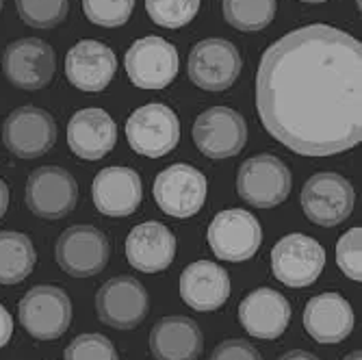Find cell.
Segmentation results:
<instances>
[{
	"instance_id": "22",
	"label": "cell",
	"mask_w": 362,
	"mask_h": 360,
	"mask_svg": "<svg viewBox=\"0 0 362 360\" xmlns=\"http://www.w3.org/2000/svg\"><path fill=\"white\" fill-rule=\"evenodd\" d=\"M304 328L317 343H341L354 330V308L341 293H319L304 308Z\"/></svg>"
},
{
	"instance_id": "6",
	"label": "cell",
	"mask_w": 362,
	"mask_h": 360,
	"mask_svg": "<svg viewBox=\"0 0 362 360\" xmlns=\"http://www.w3.org/2000/svg\"><path fill=\"white\" fill-rule=\"evenodd\" d=\"M126 74L139 89H165L174 83L180 61L174 44L158 35L141 37L126 50Z\"/></svg>"
},
{
	"instance_id": "9",
	"label": "cell",
	"mask_w": 362,
	"mask_h": 360,
	"mask_svg": "<svg viewBox=\"0 0 362 360\" xmlns=\"http://www.w3.org/2000/svg\"><path fill=\"white\" fill-rule=\"evenodd\" d=\"M241 54L235 44L219 37H209L195 44L189 54V79L204 91H226L241 74Z\"/></svg>"
},
{
	"instance_id": "31",
	"label": "cell",
	"mask_w": 362,
	"mask_h": 360,
	"mask_svg": "<svg viewBox=\"0 0 362 360\" xmlns=\"http://www.w3.org/2000/svg\"><path fill=\"white\" fill-rule=\"evenodd\" d=\"M337 265L343 274L360 282L362 280V228H351L337 243Z\"/></svg>"
},
{
	"instance_id": "25",
	"label": "cell",
	"mask_w": 362,
	"mask_h": 360,
	"mask_svg": "<svg viewBox=\"0 0 362 360\" xmlns=\"http://www.w3.org/2000/svg\"><path fill=\"white\" fill-rule=\"evenodd\" d=\"M33 241L16 231L0 233V284H18L35 267Z\"/></svg>"
},
{
	"instance_id": "1",
	"label": "cell",
	"mask_w": 362,
	"mask_h": 360,
	"mask_svg": "<svg viewBox=\"0 0 362 360\" xmlns=\"http://www.w3.org/2000/svg\"><path fill=\"white\" fill-rule=\"evenodd\" d=\"M256 109L295 154L351 150L362 141V44L330 24L286 33L260 59Z\"/></svg>"
},
{
	"instance_id": "34",
	"label": "cell",
	"mask_w": 362,
	"mask_h": 360,
	"mask_svg": "<svg viewBox=\"0 0 362 360\" xmlns=\"http://www.w3.org/2000/svg\"><path fill=\"white\" fill-rule=\"evenodd\" d=\"M278 360H319V358L315 354L306 352V349H291V352L282 354Z\"/></svg>"
},
{
	"instance_id": "4",
	"label": "cell",
	"mask_w": 362,
	"mask_h": 360,
	"mask_svg": "<svg viewBox=\"0 0 362 360\" xmlns=\"http://www.w3.org/2000/svg\"><path fill=\"white\" fill-rule=\"evenodd\" d=\"M237 191L256 209L282 204L291 193V172L286 163L274 154H258L241 163L237 174Z\"/></svg>"
},
{
	"instance_id": "19",
	"label": "cell",
	"mask_w": 362,
	"mask_h": 360,
	"mask_svg": "<svg viewBox=\"0 0 362 360\" xmlns=\"http://www.w3.org/2000/svg\"><path fill=\"white\" fill-rule=\"evenodd\" d=\"M95 209L107 217L133 215L144 198V185L135 170L113 166L98 172L91 185Z\"/></svg>"
},
{
	"instance_id": "17",
	"label": "cell",
	"mask_w": 362,
	"mask_h": 360,
	"mask_svg": "<svg viewBox=\"0 0 362 360\" xmlns=\"http://www.w3.org/2000/svg\"><path fill=\"white\" fill-rule=\"evenodd\" d=\"M239 321L250 337L274 341L288 328L291 304L280 291L260 286L243 298L239 306Z\"/></svg>"
},
{
	"instance_id": "16",
	"label": "cell",
	"mask_w": 362,
	"mask_h": 360,
	"mask_svg": "<svg viewBox=\"0 0 362 360\" xmlns=\"http://www.w3.org/2000/svg\"><path fill=\"white\" fill-rule=\"evenodd\" d=\"M3 141L18 158H37L57 141L54 117L37 107H20L3 124Z\"/></svg>"
},
{
	"instance_id": "37",
	"label": "cell",
	"mask_w": 362,
	"mask_h": 360,
	"mask_svg": "<svg viewBox=\"0 0 362 360\" xmlns=\"http://www.w3.org/2000/svg\"><path fill=\"white\" fill-rule=\"evenodd\" d=\"M302 3H310V5H319V3H325V0H302Z\"/></svg>"
},
{
	"instance_id": "36",
	"label": "cell",
	"mask_w": 362,
	"mask_h": 360,
	"mask_svg": "<svg viewBox=\"0 0 362 360\" xmlns=\"http://www.w3.org/2000/svg\"><path fill=\"white\" fill-rule=\"evenodd\" d=\"M343 360H362V352L358 349V352H351V354H347Z\"/></svg>"
},
{
	"instance_id": "5",
	"label": "cell",
	"mask_w": 362,
	"mask_h": 360,
	"mask_svg": "<svg viewBox=\"0 0 362 360\" xmlns=\"http://www.w3.org/2000/svg\"><path fill=\"white\" fill-rule=\"evenodd\" d=\"M126 139L137 154L160 158L180 141L178 115L165 105H146L126 120Z\"/></svg>"
},
{
	"instance_id": "14",
	"label": "cell",
	"mask_w": 362,
	"mask_h": 360,
	"mask_svg": "<svg viewBox=\"0 0 362 360\" xmlns=\"http://www.w3.org/2000/svg\"><path fill=\"white\" fill-rule=\"evenodd\" d=\"M325 267V250L306 235H286L272 250L274 276L291 286H310Z\"/></svg>"
},
{
	"instance_id": "21",
	"label": "cell",
	"mask_w": 362,
	"mask_h": 360,
	"mask_svg": "<svg viewBox=\"0 0 362 360\" xmlns=\"http://www.w3.org/2000/svg\"><path fill=\"white\" fill-rule=\"evenodd\" d=\"M180 298L193 310H217L230 298V276L213 260H195L180 274Z\"/></svg>"
},
{
	"instance_id": "18",
	"label": "cell",
	"mask_w": 362,
	"mask_h": 360,
	"mask_svg": "<svg viewBox=\"0 0 362 360\" xmlns=\"http://www.w3.org/2000/svg\"><path fill=\"white\" fill-rule=\"evenodd\" d=\"M117 72V59L115 52L95 40H83L74 44L65 57V76L68 81L85 91L98 93L103 91Z\"/></svg>"
},
{
	"instance_id": "30",
	"label": "cell",
	"mask_w": 362,
	"mask_h": 360,
	"mask_svg": "<svg viewBox=\"0 0 362 360\" xmlns=\"http://www.w3.org/2000/svg\"><path fill=\"white\" fill-rule=\"evenodd\" d=\"M63 360H119L115 345L103 335H81L76 337L68 349H65Z\"/></svg>"
},
{
	"instance_id": "38",
	"label": "cell",
	"mask_w": 362,
	"mask_h": 360,
	"mask_svg": "<svg viewBox=\"0 0 362 360\" xmlns=\"http://www.w3.org/2000/svg\"><path fill=\"white\" fill-rule=\"evenodd\" d=\"M0 11H3V0H0Z\"/></svg>"
},
{
	"instance_id": "29",
	"label": "cell",
	"mask_w": 362,
	"mask_h": 360,
	"mask_svg": "<svg viewBox=\"0 0 362 360\" xmlns=\"http://www.w3.org/2000/svg\"><path fill=\"white\" fill-rule=\"evenodd\" d=\"M135 9V0H83V11L91 24L115 28L124 26Z\"/></svg>"
},
{
	"instance_id": "27",
	"label": "cell",
	"mask_w": 362,
	"mask_h": 360,
	"mask_svg": "<svg viewBox=\"0 0 362 360\" xmlns=\"http://www.w3.org/2000/svg\"><path fill=\"white\" fill-rule=\"evenodd\" d=\"M70 0H16L24 24L33 28H54L68 16Z\"/></svg>"
},
{
	"instance_id": "15",
	"label": "cell",
	"mask_w": 362,
	"mask_h": 360,
	"mask_svg": "<svg viewBox=\"0 0 362 360\" xmlns=\"http://www.w3.org/2000/svg\"><path fill=\"white\" fill-rule=\"evenodd\" d=\"M3 70L9 83L18 89H44L57 70L54 50L37 37H22L5 48Z\"/></svg>"
},
{
	"instance_id": "28",
	"label": "cell",
	"mask_w": 362,
	"mask_h": 360,
	"mask_svg": "<svg viewBox=\"0 0 362 360\" xmlns=\"http://www.w3.org/2000/svg\"><path fill=\"white\" fill-rule=\"evenodd\" d=\"M146 9L154 24L163 28H180L197 16L200 0H146Z\"/></svg>"
},
{
	"instance_id": "13",
	"label": "cell",
	"mask_w": 362,
	"mask_h": 360,
	"mask_svg": "<svg viewBox=\"0 0 362 360\" xmlns=\"http://www.w3.org/2000/svg\"><path fill=\"white\" fill-rule=\"evenodd\" d=\"M193 141L209 158L237 156L247 141V124L241 113L228 107H211L197 115Z\"/></svg>"
},
{
	"instance_id": "32",
	"label": "cell",
	"mask_w": 362,
	"mask_h": 360,
	"mask_svg": "<svg viewBox=\"0 0 362 360\" xmlns=\"http://www.w3.org/2000/svg\"><path fill=\"white\" fill-rule=\"evenodd\" d=\"M211 360H262L258 349L245 341V339H228V341H221L213 354H211Z\"/></svg>"
},
{
	"instance_id": "3",
	"label": "cell",
	"mask_w": 362,
	"mask_h": 360,
	"mask_svg": "<svg viewBox=\"0 0 362 360\" xmlns=\"http://www.w3.org/2000/svg\"><path fill=\"white\" fill-rule=\"evenodd\" d=\"M302 209L304 215L323 228H332L343 223L356 204L354 185L334 172H321L306 180L302 189Z\"/></svg>"
},
{
	"instance_id": "24",
	"label": "cell",
	"mask_w": 362,
	"mask_h": 360,
	"mask_svg": "<svg viewBox=\"0 0 362 360\" xmlns=\"http://www.w3.org/2000/svg\"><path fill=\"white\" fill-rule=\"evenodd\" d=\"M202 347L200 325L182 315L163 317L150 332V349L156 360H197Z\"/></svg>"
},
{
	"instance_id": "11",
	"label": "cell",
	"mask_w": 362,
	"mask_h": 360,
	"mask_svg": "<svg viewBox=\"0 0 362 360\" xmlns=\"http://www.w3.org/2000/svg\"><path fill=\"white\" fill-rule=\"evenodd\" d=\"M95 310L103 323L115 330H133L150 310L146 286L133 276H117L107 280L95 296Z\"/></svg>"
},
{
	"instance_id": "33",
	"label": "cell",
	"mask_w": 362,
	"mask_h": 360,
	"mask_svg": "<svg viewBox=\"0 0 362 360\" xmlns=\"http://www.w3.org/2000/svg\"><path fill=\"white\" fill-rule=\"evenodd\" d=\"M11 335H13V319L9 310L0 304V347H5L9 343Z\"/></svg>"
},
{
	"instance_id": "2",
	"label": "cell",
	"mask_w": 362,
	"mask_h": 360,
	"mask_svg": "<svg viewBox=\"0 0 362 360\" xmlns=\"http://www.w3.org/2000/svg\"><path fill=\"white\" fill-rule=\"evenodd\" d=\"M22 328L40 341H54L72 323V302L68 293L52 284L33 286L18 306Z\"/></svg>"
},
{
	"instance_id": "10",
	"label": "cell",
	"mask_w": 362,
	"mask_h": 360,
	"mask_svg": "<svg viewBox=\"0 0 362 360\" xmlns=\"http://www.w3.org/2000/svg\"><path fill=\"white\" fill-rule=\"evenodd\" d=\"M262 243L260 221L243 209H228L209 226V245L217 258L230 263L250 260Z\"/></svg>"
},
{
	"instance_id": "23",
	"label": "cell",
	"mask_w": 362,
	"mask_h": 360,
	"mask_svg": "<svg viewBox=\"0 0 362 360\" xmlns=\"http://www.w3.org/2000/svg\"><path fill=\"white\" fill-rule=\"evenodd\" d=\"M115 120L103 109L76 111L68 124V146L76 156L85 161H98L107 156L115 148Z\"/></svg>"
},
{
	"instance_id": "26",
	"label": "cell",
	"mask_w": 362,
	"mask_h": 360,
	"mask_svg": "<svg viewBox=\"0 0 362 360\" xmlns=\"http://www.w3.org/2000/svg\"><path fill=\"white\" fill-rule=\"evenodd\" d=\"M221 9L230 26L243 33H254L274 22L278 0H221Z\"/></svg>"
},
{
	"instance_id": "7",
	"label": "cell",
	"mask_w": 362,
	"mask_h": 360,
	"mask_svg": "<svg viewBox=\"0 0 362 360\" xmlns=\"http://www.w3.org/2000/svg\"><path fill=\"white\" fill-rule=\"evenodd\" d=\"M206 176L187 163H176L163 170L152 187L154 200L163 213L178 219L193 217L206 200Z\"/></svg>"
},
{
	"instance_id": "20",
	"label": "cell",
	"mask_w": 362,
	"mask_h": 360,
	"mask_svg": "<svg viewBox=\"0 0 362 360\" xmlns=\"http://www.w3.org/2000/svg\"><path fill=\"white\" fill-rule=\"evenodd\" d=\"M176 256V237L165 223L146 221L135 226L126 237V258L144 274H158L172 265Z\"/></svg>"
},
{
	"instance_id": "35",
	"label": "cell",
	"mask_w": 362,
	"mask_h": 360,
	"mask_svg": "<svg viewBox=\"0 0 362 360\" xmlns=\"http://www.w3.org/2000/svg\"><path fill=\"white\" fill-rule=\"evenodd\" d=\"M7 209H9V187L0 178V217L7 213Z\"/></svg>"
},
{
	"instance_id": "12",
	"label": "cell",
	"mask_w": 362,
	"mask_h": 360,
	"mask_svg": "<svg viewBox=\"0 0 362 360\" xmlns=\"http://www.w3.org/2000/svg\"><path fill=\"white\" fill-rule=\"evenodd\" d=\"M78 200V185L74 176L59 166L35 170L26 180V207L42 219L68 217Z\"/></svg>"
},
{
	"instance_id": "8",
	"label": "cell",
	"mask_w": 362,
	"mask_h": 360,
	"mask_svg": "<svg viewBox=\"0 0 362 360\" xmlns=\"http://www.w3.org/2000/svg\"><path fill=\"white\" fill-rule=\"evenodd\" d=\"M59 267L74 278H89L100 274L111 256L109 239L95 226L78 223L65 231L54 248Z\"/></svg>"
}]
</instances>
